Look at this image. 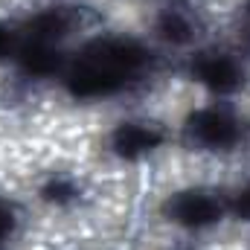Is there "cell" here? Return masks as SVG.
<instances>
[{"mask_svg":"<svg viewBox=\"0 0 250 250\" xmlns=\"http://www.w3.org/2000/svg\"><path fill=\"white\" fill-rule=\"evenodd\" d=\"M15 230V215H12V209L0 201V242L3 239H9V233Z\"/></svg>","mask_w":250,"mask_h":250,"instance_id":"obj_10","label":"cell"},{"mask_svg":"<svg viewBox=\"0 0 250 250\" xmlns=\"http://www.w3.org/2000/svg\"><path fill=\"white\" fill-rule=\"evenodd\" d=\"M15 53V35L0 23V59H6V56H12Z\"/></svg>","mask_w":250,"mask_h":250,"instance_id":"obj_11","label":"cell"},{"mask_svg":"<svg viewBox=\"0 0 250 250\" xmlns=\"http://www.w3.org/2000/svg\"><path fill=\"white\" fill-rule=\"evenodd\" d=\"M160 143H163V134L154 125H146V123H123L111 134V148L120 157H128V160L154 151Z\"/></svg>","mask_w":250,"mask_h":250,"instance_id":"obj_5","label":"cell"},{"mask_svg":"<svg viewBox=\"0 0 250 250\" xmlns=\"http://www.w3.org/2000/svg\"><path fill=\"white\" fill-rule=\"evenodd\" d=\"M18 59H21V67L29 76H53L62 67V56H59V50L50 41H32L29 38L18 50Z\"/></svg>","mask_w":250,"mask_h":250,"instance_id":"obj_6","label":"cell"},{"mask_svg":"<svg viewBox=\"0 0 250 250\" xmlns=\"http://www.w3.org/2000/svg\"><path fill=\"white\" fill-rule=\"evenodd\" d=\"M187 131L189 137L204 148H233L242 140L239 120L230 117L227 111H218V108L195 111L187 120Z\"/></svg>","mask_w":250,"mask_h":250,"instance_id":"obj_2","label":"cell"},{"mask_svg":"<svg viewBox=\"0 0 250 250\" xmlns=\"http://www.w3.org/2000/svg\"><path fill=\"white\" fill-rule=\"evenodd\" d=\"M248 6H250V3H248Z\"/></svg>","mask_w":250,"mask_h":250,"instance_id":"obj_13","label":"cell"},{"mask_svg":"<svg viewBox=\"0 0 250 250\" xmlns=\"http://www.w3.org/2000/svg\"><path fill=\"white\" fill-rule=\"evenodd\" d=\"M236 212H239V218L250 221V187L236 195Z\"/></svg>","mask_w":250,"mask_h":250,"instance_id":"obj_12","label":"cell"},{"mask_svg":"<svg viewBox=\"0 0 250 250\" xmlns=\"http://www.w3.org/2000/svg\"><path fill=\"white\" fill-rule=\"evenodd\" d=\"M67 26H70L67 15L59 12V9H50V12H41L38 18L29 21V38L32 41H50V44H56L67 32Z\"/></svg>","mask_w":250,"mask_h":250,"instance_id":"obj_7","label":"cell"},{"mask_svg":"<svg viewBox=\"0 0 250 250\" xmlns=\"http://www.w3.org/2000/svg\"><path fill=\"white\" fill-rule=\"evenodd\" d=\"M73 195H76V189H73V184H67V181H50V184L44 187V198L53 201V204H64V201H70Z\"/></svg>","mask_w":250,"mask_h":250,"instance_id":"obj_9","label":"cell"},{"mask_svg":"<svg viewBox=\"0 0 250 250\" xmlns=\"http://www.w3.org/2000/svg\"><path fill=\"white\" fill-rule=\"evenodd\" d=\"M192 76L212 93H233L242 84V70L230 56L204 53L192 62Z\"/></svg>","mask_w":250,"mask_h":250,"instance_id":"obj_4","label":"cell"},{"mask_svg":"<svg viewBox=\"0 0 250 250\" xmlns=\"http://www.w3.org/2000/svg\"><path fill=\"white\" fill-rule=\"evenodd\" d=\"M166 215L187 230H204L221 221V204L201 189H187L166 201Z\"/></svg>","mask_w":250,"mask_h":250,"instance_id":"obj_3","label":"cell"},{"mask_svg":"<svg viewBox=\"0 0 250 250\" xmlns=\"http://www.w3.org/2000/svg\"><path fill=\"white\" fill-rule=\"evenodd\" d=\"M148 64V53L143 44L131 38H105L93 41L84 56L70 67L67 90L79 99L111 96L125 82Z\"/></svg>","mask_w":250,"mask_h":250,"instance_id":"obj_1","label":"cell"},{"mask_svg":"<svg viewBox=\"0 0 250 250\" xmlns=\"http://www.w3.org/2000/svg\"><path fill=\"white\" fill-rule=\"evenodd\" d=\"M157 32H160V38H166V41H172V44H184L189 41V23L178 15V12H166L163 18H160V23H157Z\"/></svg>","mask_w":250,"mask_h":250,"instance_id":"obj_8","label":"cell"}]
</instances>
